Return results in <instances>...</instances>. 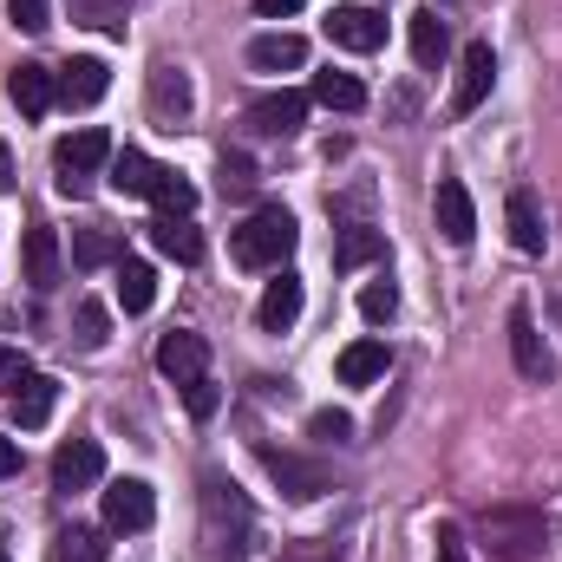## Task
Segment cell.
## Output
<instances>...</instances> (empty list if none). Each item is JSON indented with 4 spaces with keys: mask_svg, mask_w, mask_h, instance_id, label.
I'll return each instance as SVG.
<instances>
[{
    "mask_svg": "<svg viewBox=\"0 0 562 562\" xmlns=\"http://www.w3.org/2000/svg\"><path fill=\"white\" fill-rule=\"evenodd\" d=\"M249 530H256V517H249L243 491L210 464V471H203V543H210V562H243Z\"/></svg>",
    "mask_w": 562,
    "mask_h": 562,
    "instance_id": "6da1fadb",
    "label": "cell"
},
{
    "mask_svg": "<svg viewBox=\"0 0 562 562\" xmlns=\"http://www.w3.org/2000/svg\"><path fill=\"white\" fill-rule=\"evenodd\" d=\"M477 543L497 562H530V557H543L550 524H543L537 504H491V510L477 517Z\"/></svg>",
    "mask_w": 562,
    "mask_h": 562,
    "instance_id": "7a4b0ae2",
    "label": "cell"
},
{
    "mask_svg": "<svg viewBox=\"0 0 562 562\" xmlns=\"http://www.w3.org/2000/svg\"><path fill=\"white\" fill-rule=\"evenodd\" d=\"M294 243H301V229H294V216L269 203V210H256L236 236H229V256L243 262V269H281L288 256H294Z\"/></svg>",
    "mask_w": 562,
    "mask_h": 562,
    "instance_id": "3957f363",
    "label": "cell"
},
{
    "mask_svg": "<svg viewBox=\"0 0 562 562\" xmlns=\"http://www.w3.org/2000/svg\"><path fill=\"white\" fill-rule=\"evenodd\" d=\"M112 164V132L105 125H86V132H72V138L53 144V170H59V196H86L92 190V177Z\"/></svg>",
    "mask_w": 562,
    "mask_h": 562,
    "instance_id": "277c9868",
    "label": "cell"
},
{
    "mask_svg": "<svg viewBox=\"0 0 562 562\" xmlns=\"http://www.w3.org/2000/svg\"><path fill=\"white\" fill-rule=\"evenodd\" d=\"M262 451V471L281 484V497H294V504H314V497H327L334 491V471L321 464V458H307V451H288V445H256Z\"/></svg>",
    "mask_w": 562,
    "mask_h": 562,
    "instance_id": "5b68a950",
    "label": "cell"
},
{
    "mask_svg": "<svg viewBox=\"0 0 562 562\" xmlns=\"http://www.w3.org/2000/svg\"><path fill=\"white\" fill-rule=\"evenodd\" d=\"M491 86H497V53L484 46V40H471L464 53H458V86H451V119H471L484 99H491Z\"/></svg>",
    "mask_w": 562,
    "mask_h": 562,
    "instance_id": "8992f818",
    "label": "cell"
},
{
    "mask_svg": "<svg viewBox=\"0 0 562 562\" xmlns=\"http://www.w3.org/2000/svg\"><path fill=\"white\" fill-rule=\"evenodd\" d=\"M150 517H157V497H150L144 477H119V484H105V530L132 537V530H150Z\"/></svg>",
    "mask_w": 562,
    "mask_h": 562,
    "instance_id": "52a82bcc",
    "label": "cell"
},
{
    "mask_svg": "<svg viewBox=\"0 0 562 562\" xmlns=\"http://www.w3.org/2000/svg\"><path fill=\"white\" fill-rule=\"evenodd\" d=\"M327 40L347 46V53H380L386 46V13H373V7H334L327 13Z\"/></svg>",
    "mask_w": 562,
    "mask_h": 562,
    "instance_id": "ba28073f",
    "label": "cell"
},
{
    "mask_svg": "<svg viewBox=\"0 0 562 562\" xmlns=\"http://www.w3.org/2000/svg\"><path fill=\"white\" fill-rule=\"evenodd\" d=\"M431 210H438V236H445L451 249H471V236H477V210H471V190H464L458 177H445V183H438Z\"/></svg>",
    "mask_w": 562,
    "mask_h": 562,
    "instance_id": "9c48e42d",
    "label": "cell"
},
{
    "mask_svg": "<svg viewBox=\"0 0 562 562\" xmlns=\"http://www.w3.org/2000/svg\"><path fill=\"white\" fill-rule=\"evenodd\" d=\"M105 477V451H99V438H72V445H59V458H53V484L72 497V491H92Z\"/></svg>",
    "mask_w": 562,
    "mask_h": 562,
    "instance_id": "30bf717a",
    "label": "cell"
},
{
    "mask_svg": "<svg viewBox=\"0 0 562 562\" xmlns=\"http://www.w3.org/2000/svg\"><path fill=\"white\" fill-rule=\"evenodd\" d=\"M7 99L20 105V119H46V112H53V99H59V79H53L46 66L20 59V66L7 72Z\"/></svg>",
    "mask_w": 562,
    "mask_h": 562,
    "instance_id": "8fae6325",
    "label": "cell"
},
{
    "mask_svg": "<svg viewBox=\"0 0 562 562\" xmlns=\"http://www.w3.org/2000/svg\"><path fill=\"white\" fill-rule=\"evenodd\" d=\"M190 105H196V99H190V79H183V66H170V59H164V66L150 72V119H157L164 132H177V125L190 119Z\"/></svg>",
    "mask_w": 562,
    "mask_h": 562,
    "instance_id": "7c38bea8",
    "label": "cell"
},
{
    "mask_svg": "<svg viewBox=\"0 0 562 562\" xmlns=\"http://www.w3.org/2000/svg\"><path fill=\"white\" fill-rule=\"evenodd\" d=\"M510 360H517V373H524V380H550V347H543L537 314H530L524 301L510 307Z\"/></svg>",
    "mask_w": 562,
    "mask_h": 562,
    "instance_id": "4fadbf2b",
    "label": "cell"
},
{
    "mask_svg": "<svg viewBox=\"0 0 562 562\" xmlns=\"http://www.w3.org/2000/svg\"><path fill=\"white\" fill-rule=\"evenodd\" d=\"M249 125L262 138H294L307 125V92H269V99H256L249 105Z\"/></svg>",
    "mask_w": 562,
    "mask_h": 562,
    "instance_id": "5bb4252c",
    "label": "cell"
},
{
    "mask_svg": "<svg viewBox=\"0 0 562 562\" xmlns=\"http://www.w3.org/2000/svg\"><path fill=\"white\" fill-rule=\"evenodd\" d=\"M105 92H112V66H105V59H72V66L59 72V105H72V112L99 105Z\"/></svg>",
    "mask_w": 562,
    "mask_h": 562,
    "instance_id": "9a60e30c",
    "label": "cell"
},
{
    "mask_svg": "<svg viewBox=\"0 0 562 562\" xmlns=\"http://www.w3.org/2000/svg\"><path fill=\"white\" fill-rule=\"evenodd\" d=\"M203 367H210V340H203V334H164V340H157V373H164V380L183 386V380H196Z\"/></svg>",
    "mask_w": 562,
    "mask_h": 562,
    "instance_id": "2e32d148",
    "label": "cell"
},
{
    "mask_svg": "<svg viewBox=\"0 0 562 562\" xmlns=\"http://www.w3.org/2000/svg\"><path fill=\"white\" fill-rule=\"evenodd\" d=\"M20 262H26V288H33V294H53V288H59V236H53L46 223H33Z\"/></svg>",
    "mask_w": 562,
    "mask_h": 562,
    "instance_id": "e0dca14e",
    "label": "cell"
},
{
    "mask_svg": "<svg viewBox=\"0 0 562 562\" xmlns=\"http://www.w3.org/2000/svg\"><path fill=\"white\" fill-rule=\"evenodd\" d=\"M504 223H510V243H517L524 256H543V249H550V229H543V210H537L530 190H510V196H504Z\"/></svg>",
    "mask_w": 562,
    "mask_h": 562,
    "instance_id": "ac0fdd59",
    "label": "cell"
},
{
    "mask_svg": "<svg viewBox=\"0 0 562 562\" xmlns=\"http://www.w3.org/2000/svg\"><path fill=\"white\" fill-rule=\"evenodd\" d=\"M249 66L256 72H301L307 66V40L301 33H256L249 40Z\"/></svg>",
    "mask_w": 562,
    "mask_h": 562,
    "instance_id": "d6986e66",
    "label": "cell"
},
{
    "mask_svg": "<svg viewBox=\"0 0 562 562\" xmlns=\"http://www.w3.org/2000/svg\"><path fill=\"white\" fill-rule=\"evenodd\" d=\"M301 301H307L301 276H276L269 281V294H262V307H256V321H262L269 334H288V327L301 321Z\"/></svg>",
    "mask_w": 562,
    "mask_h": 562,
    "instance_id": "ffe728a7",
    "label": "cell"
},
{
    "mask_svg": "<svg viewBox=\"0 0 562 562\" xmlns=\"http://www.w3.org/2000/svg\"><path fill=\"white\" fill-rule=\"evenodd\" d=\"M53 406H59V380L26 373V380H20V393H13V419H20V431H40V425L53 419Z\"/></svg>",
    "mask_w": 562,
    "mask_h": 562,
    "instance_id": "44dd1931",
    "label": "cell"
},
{
    "mask_svg": "<svg viewBox=\"0 0 562 562\" xmlns=\"http://www.w3.org/2000/svg\"><path fill=\"white\" fill-rule=\"evenodd\" d=\"M386 367H393L386 340H353L340 353V386H373V380H386Z\"/></svg>",
    "mask_w": 562,
    "mask_h": 562,
    "instance_id": "7402d4cb",
    "label": "cell"
},
{
    "mask_svg": "<svg viewBox=\"0 0 562 562\" xmlns=\"http://www.w3.org/2000/svg\"><path fill=\"white\" fill-rule=\"evenodd\" d=\"M367 262H386V236L380 229H367V223H347L340 229V243H334V269H367Z\"/></svg>",
    "mask_w": 562,
    "mask_h": 562,
    "instance_id": "603a6c76",
    "label": "cell"
},
{
    "mask_svg": "<svg viewBox=\"0 0 562 562\" xmlns=\"http://www.w3.org/2000/svg\"><path fill=\"white\" fill-rule=\"evenodd\" d=\"M307 99L327 105V112H367V86L353 72H314V92Z\"/></svg>",
    "mask_w": 562,
    "mask_h": 562,
    "instance_id": "cb8c5ba5",
    "label": "cell"
},
{
    "mask_svg": "<svg viewBox=\"0 0 562 562\" xmlns=\"http://www.w3.org/2000/svg\"><path fill=\"white\" fill-rule=\"evenodd\" d=\"M150 243H157L170 262H203V236L190 229V216H157V223H150Z\"/></svg>",
    "mask_w": 562,
    "mask_h": 562,
    "instance_id": "d4e9b609",
    "label": "cell"
},
{
    "mask_svg": "<svg viewBox=\"0 0 562 562\" xmlns=\"http://www.w3.org/2000/svg\"><path fill=\"white\" fill-rule=\"evenodd\" d=\"M157 170H164V164H150L144 150H112V190H119V196H150Z\"/></svg>",
    "mask_w": 562,
    "mask_h": 562,
    "instance_id": "484cf974",
    "label": "cell"
},
{
    "mask_svg": "<svg viewBox=\"0 0 562 562\" xmlns=\"http://www.w3.org/2000/svg\"><path fill=\"white\" fill-rule=\"evenodd\" d=\"M150 301H157V269L150 262H119V307L125 314H150Z\"/></svg>",
    "mask_w": 562,
    "mask_h": 562,
    "instance_id": "4316f807",
    "label": "cell"
},
{
    "mask_svg": "<svg viewBox=\"0 0 562 562\" xmlns=\"http://www.w3.org/2000/svg\"><path fill=\"white\" fill-rule=\"evenodd\" d=\"M445 53H451V33H445V20H438L431 7H419V13H413V59L431 72V66H445Z\"/></svg>",
    "mask_w": 562,
    "mask_h": 562,
    "instance_id": "83f0119b",
    "label": "cell"
},
{
    "mask_svg": "<svg viewBox=\"0 0 562 562\" xmlns=\"http://www.w3.org/2000/svg\"><path fill=\"white\" fill-rule=\"evenodd\" d=\"M112 262H125V243L112 229H79L72 236V269H112Z\"/></svg>",
    "mask_w": 562,
    "mask_h": 562,
    "instance_id": "f1b7e54d",
    "label": "cell"
},
{
    "mask_svg": "<svg viewBox=\"0 0 562 562\" xmlns=\"http://www.w3.org/2000/svg\"><path fill=\"white\" fill-rule=\"evenodd\" d=\"M132 7H138V0H66V13H72L79 26H99V33H125Z\"/></svg>",
    "mask_w": 562,
    "mask_h": 562,
    "instance_id": "f546056e",
    "label": "cell"
},
{
    "mask_svg": "<svg viewBox=\"0 0 562 562\" xmlns=\"http://www.w3.org/2000/svg\"><path fill=\"white\" fill-rule=\"evenodd\" d=\"M53 562H105V530H92V524L59 530L53 537Z\"/></svg>",
    "mask_w": 562,
    "mask_h": 562,
    "instance_id": "4dcf8cb0",
    "label": "cell"
},
{
    "mask_svg": "<svg viewBox=\"0 0 562 562\" xmlns=\"http://www.w3.org/2000/svg\"><path fill=\"white\" fill-rule=\"evenodd\" d=\"M150 203H157V216H190V210H196V183H190V177H177V170H157Z\"/></svg>",
    "mask_w": 562,
    "mask_h": 562,
    "instance_id": "1f68e13d",
    "label": "cell"
},
{
    "mask_svg": "<svg viewBox=\"0 0 562 562\" xmlns=\"http://www.w3.org/2000/svg\"><path fill=\"white\" fill-rule=\"evenodd\" d=\"M360 314H367V327H386V321L400 314V288H393L386 276L367 281V288H360Z\"/></svg>",
    "mask_w": 562,
    "mask_h": 562,
    "instance_id": "d6a6232c",
    "label": "cell"
},
{
    "mask_svg": "<svg viewBox=\"0 0 562 562\" xmlns=\"http://www.w3.org/2000/svg\"><path fill=\"white\" fill-rule=\"evenodd\" d=\"M105 340H112V314H105L99 301H79V347H86V353H99Z\"/></svg>",
    "mask_w": 562,
    "mask_h": 562,
    "instance_id": "836d02e7",
    "label": "cell"
},
{
    "mask_svg": "<svg viewBox=\"0 0 562 562\" xmlns=\"http://www.w3.org/2000/svg\"><path fill=\"white\" fill-rule=\"evenodd\" d=\"M216 177H223V190H229V196H249V190H256V164H249L243 150H223Z\"/></svg>",
    "mask_w": 562,
    "mask_h": 562,
    "instance_id": "e575fe53",
    "label": "cell"
},
{
    "mask_svg": "<svg viewBox=\"0 0 562 562\" xmlns=\"http://www.w3.org/2000/svg\"><path fill=\"white\" fill-rule=\"evenodd\" d=\"M183 406H190V419H210V413L223 406V393H216V380H210V373H196V380H183Z\"/></svg>",
    "mask_w": 562,
    "mask_h": 562,
    "instance_id": "d590c367",
    "label": "cell"
},
{
    "mask_svg": "<svg viewBox=\"0 0 562 562\" xmlns=\"http://www.w3.org/2000/svg\"><path fill=\"white\" fill-rule=\"evenodd\" d=\"M307 431H314L321 445H347V438H353V419H347L340 406H321V413L307 419Z\"/></svg>",
    "mask_w": 562,
    "mask_h": 562,
    "instance_id": "8d00e7d4",
    "label": "cell"
},
{
    "mask_svg": "<svg viewBox=\"0 0 562 562\" xmlns=\"http://www.w3.org/2000/svg\"><path fill=\"white\" fill-rule=\"evenodd\" d=\"M7 20H13L20 33H46V0H13Z\"/></svg>",
    "mask_w": 562,
    "mask_h": 562,
    "instance_id": "74e56055",
    "label": "cell"
},
{
    "mask_svg": "<svg viewBox=\"0 0 562 562\" xmlns=\"http://www.w3.org/2000/svg\"><path fill=\"white\" fill-rule=\"evenodd\" d=\"M438 562H471V543L458 524H438Z\"/></svg>",
    "mask_w": 562,
    "mask_h": 562,
    "instance_id": "f35d334b",
    "label": "cell"
},
{
    "mask_svg": "<svg viewBox=\"0 0 562 562\" xmlns=\"http://www.w3.org/2000/svg\"><path fill=\"white\" fill-rule=\"evenodd\" d=\"M33 367L20 360V347H0V393H20V380H26Z\"/></svg>",
    "mask_w": 562,
    "mask_h": 562,
    "instance_id": "ab89813d",
    "label": "cell"
},
{
    "mask_svg": "<svg viewBox=\"0 0 562 562\" xmlns=\"http://www.w3.org/2000/svg\"><path fill=\"white\" fill-rule=\"evenodd\" d=\"M301 7H307V0H256L262 20H288V13H301Z\"/></svg>",
    "mask_w": 562,
    "mask_h": 562,
    "instance_id": "60d3db41",
    "label": "cell"
},
{
    "mask_svg": "<svg viewBox=\"0 0 562 562\" xmlns=\"http://www.w3.org/2000/svg\"><path fill=\"white\" fill-rule=\"evenodd\" d=\"M13 471H20V445L0 431V477H13Z\"/></svg>",
    "mask_w": 562,
    "mask_h": 562,
    "instance_id": "b9f144b4",
    "label": "cell"
},
{
    "mask_svg": "<svg viewBox=\"0 0 562 562\" xmlns=\"http://www.w3.org/2000/svg\"><path fill=\"white\" fill-rule=\"evenodd\" d=\"M0 190H13V150H7V138H0Z\"/></svg>",
    "mask_w": 562,
    "mask_h": 562,
    "instance_id": "7bdbcfd3",
    "label": "cell"
},
{
    "mask_svg": "<svg viewBox=\"0 0 562 562\" xmlns=\"http://www.w3.org/2000/svg\"><path fill=\"white\" fill-rule=\"evenodd\" d=\"M281 562H334V557H281Z\"/></svg>",
    "mask_w": 562,
    "mask_h": 562,
    "instance_id": "ee69618b",
    "label": "cell"
},
{
    "mask_svg": "<svg viewBox=\"0 0 562 562\" xmlns=\"http://www.w3.org/2000/svg\"><path fill=\"white\" fill-rule=\"evenodd\" d=\"M0 562H7V550H0Z\"/></svg>",
    "mask_w": 562,
    "mask_h": 562,
    "instance_id": "f6af8a7d",
    "label": "cell"
}]
</instances>
